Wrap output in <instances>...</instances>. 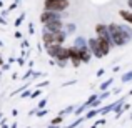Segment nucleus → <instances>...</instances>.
<instances>
[{
  "label": "nucleus",
  "instance_id": "2",
  "mask_svg": "<svg viewBox=\"0 0 132 128\" xmlns=\"http://www.w3.org/2000/svg\"><path fill=\"white\" fill-rule=\"evenodd\" d=\"M44 7L48 12H62L69 7V0H45Z\"/></svg>",
  "mask_w": 132,
  "mask_h": 128
},
{
  "label": "nucleus",
  "instance_id": "4",
  "mask_svg": "<svg viewBox=\"0 0 132 128\" xmlns=\"http://www.w3.org/2000/svg\"><path fill=\"white\" fill-rule=\"evenodd\" d=\"M89 45H90V50H92L97 57H104V55L100 53V48H99V45H97V40H90Z\"/></svg>",
  "mask_w": 132,
  "mask_h": 128
},
{
  "label": "nucleus",
  "instance_id": "6",
  "mask_svg": "<svg viewBox=\"0 0 132 128\" xmlns=\"http://www.w3.org/2000/svg\"><path fill=\"white\" fill-rule=\"evenodd\" d=\"M62 118H64V116H57V118H54V122H52V123H54V125H59V123L62 122Z\"/></svg>",
  "mask_w": 132,
  "mask_h": 128
},
{
  "label": "nucleus",
  "instance_id": "1",
  "mask_svg": "<svg viewBox=\"0 0 132 128\" xmlns=\"http://www.w3.org/2000/svg\"><path fill=\"white\" fill-rule=\"evenodd\" d=\"M109 30H110V35H112L114 38V43L117 45V47H120V45H124L127 42V35H126V30H122L120 27L117 25H109Z\"/></svg>",
  "mask_w": 132,
  "mask_h": 128
},
{
  "label": "nucleus",
  "instance_id": "7",
  "mask_svg": "<svg viewBox=\"0 0 132 128\" xmlns=\"http://www.w3.org/2000/svg\"><path fill=\"white\" fill-rule=\"evenodd\" d=\"M2 65H3V58L0 57V67H2Z\"/></svg>",
  "mask_w": 132,
  "mask_h": 128
},
{
  "label": "nucleus",
  "instance_id": "3",
  "mask_svg": "<svg viewBox=\"0 0 132 128\" xmlns=\"http://www.w3.org/2000/svg\"><path fill=\"white\" fill-rule=\"evenodd\" d=\"M40 20H42V23H48V22H55V20H60V18H59V15L55 12H48V10H45L42 15H40Z\"/></svg>",
  "mask_w": 132,
  "mask_h": 128
},
{
  "label": "nucleus",
  "instance_id": "5",
  "mask_svg": "<svg viewBox=\"0 0 132 128\" xmlns=\"http://www.w3.org/2000/svg\"><path fill=\"white\" fill-rule=\"evenodd\" d=\"M119 15L122 17V18L126 20L127 23H132V12H129V10H120Z\"/></svg>",
  "mask_w": 132,
  "mask_h": 128
}]
</instances>
